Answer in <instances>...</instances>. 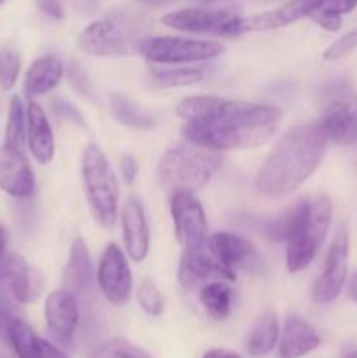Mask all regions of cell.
Here are the masks:
<instances>
[{"mask_svg":"<svg viewBox=\"0 0 357 358\" xmlns=\"http://www.w3.org/2000/svg\"><path fill=\"white\" fill-rule=\"evenodd\" d=\"M177 114L186 121V142L214 150L252 149L268 142L282 110L273 105L224 100L219 96H191L178 103Z\"/></svg>","mask_w":357,"mask_h":358,"instance_id":"6da1fadb","label":"cell"},{"mask_svg":"<svg viewBox=\"0 0 357 358\" xmlns=\"http://www.w3.org/2000/svg\"><path fill=\"white\" fill-rule=\"evenodd\" d=\"M328 142L321 122L294 126L259 168L255 177L258 191L268 198H282L296 191L318 168Z\"/></svg>","mask_w":357,"mask_h":358,"instance_id":"7a4b0ae2","label":"cell"},{"mask_svg":"<svg viewBox=\"0 0 357 358\" xmlns=\"http://www.w3.org/2000/svg\"><path fill=\"white\" fill-rule=\"evenodd\" d=\"M332 205L329 196L317 194L301 199L266 226L270 241L286 243V262L290 273L310 266L331 226Z\"/></svg>","mask_w":357,"mask_h":358,"instance_id":"3957f363","label":"cell"},{"mask_svg":"<svg viewBox=\"0 0 357 358\" xmlns=\"http://www.w3.org/2000/svg\"><path fill=\"white\" fill-rule=\"evenodd\" d=\"M220 166L219 150L186 142L168 149L158 163V180L172 192H195L206 185Z\"/></svg>","mask_w":357,"mask_h":358,"instance_id":"277c9868","label":"cell"},{"mask_svg":"<svg viewBox=\"0 0 357 358\" xmlns=\"http://www.w3.org/2000/svg\"><path fill=\"white\" fill-rule=\"evenodd\" d=\"M80 171H83L84 191L94 220L102 227H112L118 219V180L107 157L97 143H90L84 149Z\"/></svg>","mask_w":357,"mask_h":358,"instance_id":"5b68a950","label":"cell"},{"mask_svg":"<svg viewBox=\"0 0 357 358\" xmlns=\"http://www.w3.org/2000/svg\"><path fill=\"white\" fill-rule=\"evenodd\" d=\"M144 37L139 27L126 17H104L88 24L79 34V49L90 56H132L140 52Z\"/></svg>","mask_w":357,"mask_h":358,"instance_id":"8992f818","label":"cell"},{"mask_svg":"<svg viewBox=\"0 0 357 358\" xmlns=\"http://www.w3.org/2000/svg\"><path fill=\"white\" fill-rule=\"evenodd\" d=\"M224 45L216 41H195L181 37L144 38L140 55L150 63L181 65V63L206 62L223 55Z\"/></svg>","mask_w":357,"mask_h":358,"instance_id":"52a82bcc","label":"cell"},{"mask_svg":"<svg viewBox=\"0 0 357 358\" xmlns=\"http://www.w3.org/2000/svg\"><path fill=\"white\" fill-rule=\"evenodd\" d=\"M321 124L329 140L340 145L357 142V93L338 86L326 96Z\"/></svg>","mask_w":357,"mask_h":358,"instance_id":"ba28073f","label":"cell"},{"mask_svg":"<svg viewBox=\"0 0 357 358\" xmlns=\"http://www.w3.org/2000/svg\"><path fill=\"white\" fill-rule=\"evenodd\" d=\"M172 219H174L175 238L184 248H198L209 240V224L205 210L192 192H172Z\"/></svg>","mask_w":357,"mask_h":358,"instance_id":"9c48e42d","label":"cell"},{"mask_svg":"<svg viewBox=\"0 0 357 358\" xmlns=\"http://www.w3.org/2000/svg\"><path fill=\"white\" fill-rule=\"evenodd\" d=\"M42 278L21 255L6 254L0 259V296L30 304L41 297Z\"/></svg>","mask_w":357,"mask_h":358,"instance_id":"30bf717a","label":"cell"},{"mask_svg":"<svg viewBox=\"0 0 357 358\" xmlns=\"http://www.w3.org/2000/svg\"><path fill=\"white\" fill-rule=\"evenodd\" d=\"M346 275H349V234L345 229H340L326 257L324 271L312 290V299L317 304L332 303L345 287Z\"/></svg>","mask_w":357,"mask_h":358,"instance_id":"8fae6325","label":"cell"},{"mask_svg":"<svg viewBox=\"0 0 357 358\" xmlns=\"http://www.w3.org/2000/svg\"><path fill=\"white\" fill-rule=\"evenodd\" d=\"M98 285L105 299L114 306H125L132 296L133 278L125 254L115 243L105 248L98 264Z\"/></svg>","mask_w":357,"mask_h":358,"instance_id":"7c38bea8","label":"cell"},{"mask_svg":"<svg viewBox=\"0 0 357 358\" xmlns=\"http://www.w3.org/2000/svg\"><path fill=\"white\" fill-rule=\"evenodd\" d=\"M224 280L234 282L237 273L224 268L206 248V245L198 248H184L181 264H178V282L186 290L198 289L205 283Z\"/></svg>","mask_w":357,"mask_h":358,"instance_id":"4fadbf2b","label":"cell"},{"mask_svg":"<svg viewBox=\"0 0 357 358\" xmlns=\"http://www.w3.org/2000/svg\"><path fill=\"white\" fill-rule=\"evenodd\" d=\"M314 2L315 0H290L276 9L252 14L248 17L238 16L224 28L223 35H241L251 34V31L276 30V28L289 27V24L300 21L301 17H308Z\"/></svg>","mask_w":357,"mask_h":358,"instance_id":"5bb4252c","label":"cell"},{"mask_svg":"<svg viewBox=\"0 0 357 358\" xmlns=\"http://www.w3.org/2000/svg\"><path fill=\"white\" fill-rule=\"evenodd\" d=\"M238 17L231 7L224 9H205V7H184L164 14L163 24L168 28L191 34H217L223 35L224 28Z\"/></svg>","mask_w":357,"mask_h":358,"instance_id":"9a60e30c","label":"cell"},{"mask_svg":"<svg viewBox=\"0 0 357 358\" xmlns=\"http://www.w3.org/2000/svg\"><path fill=\"white\" fill-rule=\"evenodd\" d=\"M210 254L230 271H258L261 268V257L248 240L240 234L216 233L206 240Z\"/></svg>","mask_w":357,"mask_h":358,"instance_id":"2e32d148","label":"cell"},{"mask_svg":"<svg viewBox=\"0 0 357 358\" xmlns=\"http://www.w3.org/2000/svg\"><path fill=\"white\" fill-rule=\"evenodd\" d=\"M46 324L49 334L62 345L72 343L79 327V304L69 290H55L46 299Z\"/></svg>","mask_w":357,"mask_h":358,"instance_id":"e0dca14e","label":"cell"},{"mask_svg":"<svg viewBox=\"0 0 357 358\" xmlns=\"http://www.w3.org/2000/svg\"><path fill=\"white\" fill-rule=\"evenodd\" d=\"M0 189L13 198H28L35 189L34 171L23 150L0 145Z\"/></svg>","mask_w":357,"mask_h":358,"instance_id":"ac0fdd59","label":"cell"},{"mask_svg":"<svg viewBox=\"0 0 357 358\" xmlns=\"http://www.w3.org/2000/svg\"><path fill=\"white\" fill-rule=\"evenodd\" d=\"M122 236L132 261H144L149 254L150 229L142 203L136 198H130L122 208Z\"/></svg>","mask_w":357,"mask_h":358,"instance_id":"d6986e66","label":"cell"},{"mask_svg":"<svg viewBox=\"0 0 357 358\" xmlns=\"http://www.w3.org/2000/svg\"><path fill=\"white\" fill-rule=\"evenodd\" d=\"M27 142L31 156L41 164L51 163L55 156V136L44 108L35 101L27 107Z\"/></svg>","mask_w":357,"mask_h":358,"instance_id":"ffe728a7","label":"cell"},{"mask_svg":"<svg viewBox=\"0 0 357 358\" xmlns=\"http://www.w3.org/2000/svg\"><path fill=\"white\" fill-rule=\"evenodd\" d=\"M9 345L18 358H69L58 346L41 338L27 322L14 318L9 329Z\"/></svg>","mask_w":357,"mask_h":358,"instance_id":"44dd1931","label":"cell"},{"mask_svg":"<svg viewBox=\"0 0 357 358\" xmlns=\"http://www.w3.org/2000/svg\"><path fill=\"white\" fill-rule=\"evenodd\" d=\"M321 338L308 322L300 317H289L284 325L279 353L282 358H300L318 348Z\"/></svg>","mask_w":357,"mask_h":358,"instance_id":"7402d4cb","label":"cell"},{"mask_svg":"<svg viewBox=\"0 0 357 358\" xmlns=\"http://www.w3.org/2000/svg\"><path fill=\"white\" fill-rule=\"evenodd\" d=\"M63 63L56 56H42L30 65L24 76V93L28 98L42 96L55 90L63 79Z\"/></svg>","mask_w":357,"mask_h":358,"instance_id":"603a6c76","label":"cell"},{"mask_svg":"<svg viewBox=\"0 0 357 358\" xmlns=\"http://www.w3.org/2000/svg\"><path fill=\"white\" fill-rule=\"evenodd\" d=\"M91 280H93V266H91L90 250L83 238H77L70 247L69 262L63 269V283L66 290L76 296L86 292L88 287L91 285Z\"/></svg>","mask_w":357,"mask_h":358,"instance_id":"cb8c5ba5","label":"cell"},{"mask_svg":"<svg viewBox=\"0 0 357 358\" xmlns=\"http://www.w3.org/2000/svg\"><path fill=\"white\" fill-rule=\"evenodd\" d=\"M279 320L272 311H266L255 320L247 336L245 348L251 357L259 358L272 352L279 341Z\"/></svg>","mask_w":357,"mask_h":358,"instance_id":"d4e9b609","label":"cell"},{"mask_svg":"<svg viewBox=\"0 0 357 358\" xmlns=\"http://www.w3.org/2000/svg\"><path fill=\"white\" fill-rule=\"evenodd\" d=\"M234 292L224 280L205 283L200 287V303L214 320H226L233 310Z\"/></svg>","mask_w":357,"mask_h":358,"instance_id":"484cf974","label":"cell"},{"mask_svg":"<svg viewBox=\"0 0 357 358\" xmlns=\"http://www.w3.org/2000/svg\"><path fill=\"white\" fill-rule=\"evenodd\" d=\"M357 7V0H315L308 17L324 30L336 31L342 28L343 14L352 13Z\"/></svg>","mask_w":357,"mask_h":358,"instance_id":"4316f807","label":"cell"},{"mask_svg":"<svg viewBox=\"0 0 357 358\" xmlns=\"http://www.w3.org/2000/svg\"><path fill=\"white\" fill-rule=\"evenodd\" d=\"M205 73L200 69H153L149 80L156 87H182L203 80Z\"/></svg>","mask_w":357,"mask_h":358,"instance_id":"83f0119b","label":"cell"},{"mask_svg":"<svg viewBox=\"0 0 357 358\" xmlns=\"http://www.w3.org/2000/svg\"><path fill=\"white\" fill-rule=\"evenodd\" d=\"M24 142H27V110H24L20 96H14L13 101H10L9 115H7L6 142H4V145L10 147V149L23 150Z\"/></svg>","mask_w":357,"mask_h":358,"instance_id":"f1b7e54d","label":"cell"},{"mask_svg":"<svg viewBox=\"0 0 357 358\" xmlns=\"http://www.w3.org/2000/svg\"><path fill=\"white\" fill-rule=\"evenodd\" d=\"M111 108L114 117L118 119L121 124L130 126L135 129H149L154 124L153 117L147 115L146 112L140 110L139 107L132 103L128 98L122 94H112L111 96Z\"/></svg>","mask_w":357,"mask_h":358,"instance_id":"f546056e","label":"cell"},{"mask_svg":"<svg viewBox=\"0 0 357 358\" xmlns=\"http://www.w3.org/2000/svg\"><path fill=\"white\" fill-rule=\"evenodd\" d=\"M90 358H153L146 350L126 339H112L100 348L94 350Z\"/></svg>","mask_w":357,"mask_h":358,"instance_id":"4dcf8cb0","label":"cell"},{"mask_svg":"<svg viewBox=\"0 0 357 358\" xmlns=\"http://www.w3.org/2000/svg\"><path fill=\"white\" fill-rule=\"evenodd\" d=\"M136 303L146 313L160 317L164 311V297L150 280H144L136 289Z\"/></svg>","mask_w":357,"mask_h":358,"instance_id":"1f68e13d","label":"cell"},{"mask_svg":"<svg viewBox=\"0 0 357 358\" xmlns=\"http://www.w3.org/2000/svg\"><path fill=\"white\" fill-rule=\"evenodd\" d=\"M21 70L20 52L13 48H6L0 52V87L10 90L16 84Z\"/></svg>","mask_w":357,"mask_h":358,"instance_id":"d6a6232c","label":"cell"},{"mask_svg":"<svg viewBox=\"0 0 357 358\" xmlns=\"http://www.w3.org/2000/svg\"><path fill=\"white\" fill-rule=\"evenodd\" d=\"M356 48H357V30H354V31H349L346 35H343L342 38H338L335 44L329 45V48L324 51V59H328V62H336V59L350 55Z\"/></svg>","mask_w":357,"mask_h":358,"instance_id":"836d02e7","label":"cell"},{"mask_svg":"<svg viewBox=\"0 0 357 358\" xmlns=\"http://www.w3.org/2000/svg\"><path fill=\"white\" fill-rule=\"evenodd\" d=\"M66 76H69V80L74 86V90L79 91L84 96H91V83L80 66L70 65L69 69H66Z\"/></svg>","mask_w":357,"mask_h":358,"instance_id":"e575fe53","label":"cell"},{"mask_svg":"<svg viewBox=\"0 0 357 358\" xmlns=\"http://www.w3.org/2000/svg\"><path fill=\"white\" fill-rule=\"evenodd\" d=\"M38 9L44 14H48L52 20H62L63 17V6L59 0H37Z\"/></svg>","mask_w":357,"mask_h":358,"instance_id":"d590c367","label":"cell"},{"mask_svg":"<svg viewBox=\"0 0 357 358\" xmlns=\"http://www.w3.org/2000/svg\"><path fill=\"white\" fill-rule=\"evenodd\" d=\"M136 171H139V166H136V161L132 154H125L121 157V173L122 178H125L128 184H132L136 177Z\"/></svg>","mask_w":357,"mask_h":358,"instance_id":"8d00e7d4","label":"cell"},{"mask_svg":"<svg viewBox=\"0 0 357 358\" xmlns=\"http://www.w3.org/2000/svg\"><path fill=\"white\" fill-rule=\"evenodd\" d=\"M14 318L16 317L7 308L0 306V341L9 343V329Z\"/></svg>","mask_w":357,"mask_h":358,"instance_id":"74e56055","label":"cell"},{"mask_svg":"<svg viewBox=\"0 0 357 358\" xmlns=\"http://www.w3.org/2000/svg\"><path fill=\"white\" fill-rule=\"evenodd\" d=\"M203 358H241L238 353L231 352V350H224V348H214L209 350V352L203 355Z\"/></svg>","mask_w":357,"mask_h":358,"instance_id":"f35d334b","label":"cell"},{"mask_svg":"<svg viewBox=\"0 0 357 358\" xmlns=\"http://www.w3.org/2000/svg\"><path fill=\"white\" fill-rule=\"evenodd\" d=\"M349 292H350V297H352V299L357 303V271L354 273V276H352V278H350Z\"/></svg>","mask_w":357,"mask_h":358,"instance_id":"ab89813d","label":"cell"},{"mask_svg":"<svg viewBox=\"0 0 357 358\" xmlns=\"http://www.w3.org/2000/svg\"><path fill=\"white\" fill-rule=\"evenodd\" d=\"M136 2L144 3V6L147 7H160V6H164V3L172 2V0H136Z\"/></svg>","mask_w":357,"mask_h":358,"instance_id":"60d3db41","label":"cell"},{"mask_svg":"<svg viewBox=\"0 0 357 358\" xmlns=\"http://www.w3.org/2000/svg\"><path fill=\"white\" fill-rule=\"evenodd\" d=\"M6 245H7V238H6V231L4 227L0 226V259L6 255Z\"/></svg>","mask_w":357,"mask_h":358,"instance_id":"b9f144b4","label":"cell"},{"mask_svg":"<svg viewBox=\"0 0 357 358\" xmlns=\"http://www.w3.org/2000/svg\"><path fill=\"white\" fill-rule=\"evenodd\" d=\"M343 358H357V350L356 352H352V353H349V355H345Z\"/></svg>","mask_w":357,"mask_h":358,"instance_id":"7bdbcfd3","label":"cell"},{"mask_svg":"<svg viewBox=\"0 0 357 358\" xmlns=\"http://www.w3.org/2000/svg\"><path fill=\"white\" fill-rule=\"evenodd\" d=\"M200 2H214V0H200Z\"/></svg>","mask_w":357,"mask_h":358,"instance_id":"ee69618b","label":"cell"},{"mask_svg":"<svg viewBox=\"0 0 357 358\" xmlns=\"http://www.w3.org/2000/svg\"><path fill=\"white\" fill-rule=\"evenodd\" d=\"M4 2H6V0H0V3H4Z\"/></svg>","mask_w":357,"mask_h":358,"instance_id":"f6af8a7d","label":"cell"}]
</instances>
